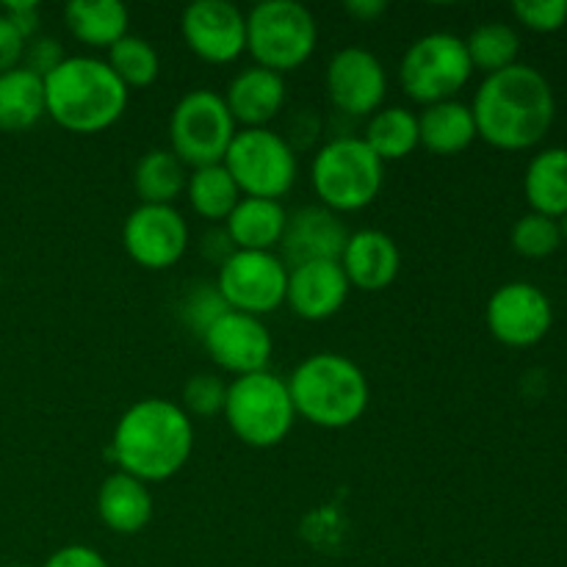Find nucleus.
<instances>
[{
    "label": "nucleus",
    "instance_id": "obj_19",
    "mask_svg": "<svg viewBox=\"0 0 567 567\" xmlns=\"http://www.w3.org/2000/svg\"><path fill=\"white\" fill-rule=\"evenodd\" d=\"M338 264L358 291H385L402 271V252L388 233L358 230L349 233Z\"/></svg>",
    "mask_w": 567,
    "mask_h": 567
},
{
    "label": "nucleus",
    "instance_id": "obj_16",
    "mask_svg": "<svg viewBox=\"0 0 567 567\" xmlns=\"http://www.w3.org/2000/svg\"><path fill=\"white\" fill-rule=\"evenodd\" d=\"M324 89L341 114L371 116L385 103L388 72L371 50L343 48L327 64Z\"/></svg>",
    "mask_w": 567,
    "mask_h": 567
},
{
    "label": "nucleus",
    "instance_id": "obj_21",
    "mask_svg": "<svg viewBox=\"0 0 567 567\" xmlns=\"http://www.w3.org/2000/svg\"><path fill=\"white\" fill-rule=\"evenodd\" d=\"M155 498L150 485L136 476L114 471L97 491V515L114 535H138L153 520Z\"/></svg>",
    "mask_w": 567,
    "mask_h": 567
},
{
    "label": "nucleus",
    "instance_id": "obj_35",
    "mask_svg": "<svg viewBox=\"0 0 567 567\" xmlns=\"http://www.w3.org/2000/svg\"><path fill=\"white\" fill-rule=\"evenodd\" d=\"M513 14L532 31L551 33L567 22V0H515Z\"/></svg>",
    "mask_w": 567,
    "mask_h": 567
},
{
    "label": "nucleus",
    "instance_id": "obj_13",
    "mask_svg": "<svg viewBox=\"0 0 567 567\" xmlns=\"http://www.w3.org/2000/svg\"><path fill=\"white\" fill-rule=\"evenodd\" d=\"M186 48L205 64H233L247 53V14L230 0H194L183 9Z\"/></svg>",
    "mask_w": 567,
    "mask_h": 567
},
{
    "label": "nucleus",
    "instance_id": "obj_14",
    "mask_svg": "<svg viewBox=\"0 0 567 567\" xmlns=\"http://www.w3.org/2000/svg\"><path fill=\"white\" fill-rule=\"evenodd\" d=\"M485 321L491 336L504 347H535L548 336L554 324L551 299L532 282H504L487 302Z\"/></svg>",
    "mask_w": 567,
    "mask_h": 567
},
{
    "label": "nucleus",
    "instance_id": "obj_17",
    "mask_svg": "<svg viewBox=\"0 0 567 567\" xmlns=\"http://www.w3.org/2000/svg\"><path fill=\"white\" fill-rule=\"evenodd\" d=\"M349 286L338 260H310L288 269L286 305L305 321H327L347 305Z\"/></svg>",
    "mask_w": 567,
    "mask_h": 567
},
{
    "label": "nucleus",
    "instance_id": "obj_12",
    "mask_svg": "<svg viewBox=\"0 0 567 567\" xmlns=\"http://www.w3.org/2000/svg\"><path fill=\"white\" fill-rule=\"evenodd\" d=\"M192 233L175 205H138L122 225L127 258L147 271H166L186 255Z\"/></svg>",
    "mask_w": 567,
    "mask_h": 567
},
{
    "label": "nucleus",
    "instance_id": "obj_15",
    "mask_svg": "<svg viewBox=\"0 0 567 567\" xmlns=\"http://www.w3.org/2000/svg\"><path fill=\"white\" fill-rule=\"evenodd\" d=\"M199 341H203L208 358L233 377L269 371L271 352H275V341H271V332L264 324V319L238 313V310L221 313L199 336Z\"/></svg>",
    "mask_w": 567,
    "mask_h": 567
},
{
    "label": "nucleus",
    "instance_id": "obj_5",
    "mask_svg": "<svg viewBox=\"0 0 567 567\" xmlns=\"http://www.w3.org/2000/svg\"><path fill=\"white\" fill-rule=\"evenodd\" d=\"M310 183L316 197L332 214H358L380 197L385 164L363 136H338L313 155Z\"/></svg>",
    "mask_w": 567,
    "mask_h": 567
},
{
    "label": "nucleus",
    "instance_id": "obj_32",
    "mask_svg": "<svg viewBox=\"0 0 567 567\" xmlns=\"http://www.w3.org/2000/svg\"><path fill=\"white\" fill-rule=\"evenodd\" d=\"M513 249L524 258H548L559 249L563 244V227H559L557 219L543 214H526L515 221L513 227Z\"/></svg>",
    "mask_w": 567,
    "mask_h": 567
},
{
    "label": "nucleus",
    "instance_id": "obj_34",
    "mask_svg": "<svg viewBox=\"0 0 567 567\" xmlns=\"http://www.w3.org/2000/svg\"><path fill=\"white\" fill-rule=\"evenodd\" d=\"M227 302L221 299L216 282H197L192 286V291L183 297L181 302V319L188 330H194L197 336H203L221 313H227Z\"/></svg>",
    "mask_w": 567,
    "mask_h": 567
},
{
    "label": "nucleus",
    "instance_id": "obj_42",
    "mask_svg": "<svg viewBox=\"0 0 567 567\" xmlns=\"http://www.w3.org/2000/svg\"><path fill=\"white\" fill-rule=\"evenodd\" d=\"M3 567H28V565H3Z\"/></svg>",
    "mask_w": 567,
    "mask_h": 567
},
{
    "label": "nucleus",
    "instance_id": "obj_2",
    "mask_svg": "<svg viewBox=\"0 0 567 567\" xmlns=\"http://www.w3.org/2000/svg\"><path fill=\"white\" fill-rule=\"evenodd\" d=\"M476 136L498 150H529L554 125V89L535 66L513 64L485 75L471 103Z\"/></svg>",
    "mask_w": 567,
    "mask_h": 567
},
{
    "label": "nucleus",
    "instance_id": "obj_22",
    "mask_svg": "<svg viewBox=\"0 0 567 567\" xmlns=\"http://www.w3.org/2000/svg\"><path fill=\"white\" fill-rule=\"evenodd\" d=\"M288 225V210L277 199L241 197L233 214L225 219V233L233 247L247 252H275L282 244Z\"/></svg>",
    "mask_w": 567,
    "mask_h": 567
},
{
    "label": "nucleus",
    "instance_id": "obj_24",
    "mask_svg": "<svg viewBox=\"0 0 567 567\" xmlns=\"http://www.w3.org/2000/svg\"><path fill=\"white\" fill-rule=\"evenodd\" d=\"M64 20L72 37L94 50H111L127 37V14L120 0H72L64 6Z\"/></svg>",
    "mask_w": 567,
    "mask_h": 567
},
{
    "label": "nucleus",
    "instance_id": "obj_18",
    "mask_svg": "<svg viewBox=\"0 0 567 567\" xmlns=\"http://www.w3.org/2000/svg\"><path fill=\"white\" fill-rule=\"evenodd\" d=\"M349 230L341 216L324 205H308L288 214L286 236H282V260L286 266L310 264V260H341Z\"/></svg>",
    "mask_w": 567,
    "mask_h": 567
},
{
    "label": "nucleus",
    "instance_id": "obj_1",
    "mask_svg": "<svg viewBox=\"0 0 567 567\" xmlns=\"http://www.w3.org/2000/svg\"><path fill=\"white\" fill-rule=\"evenodd\" d=\"M194 452V421L181 404L150 396L120 415L111 435L109 457L116 471L144 485L166 482L186 468Z\"/></svg>",
    "mask_w": 567,
    "mask_h": 567
},
{
    "label": "nucleus",
    "instance_id": "obj_6",
    "mask_svg": "<svg viewBox=\"0 0 567 567\" xmlns=\"http://www.w3.org/2000/svg\"><path fill=\"white\" fill-rule=\"evenodd\" d=\"M225 421L233 435L249 449H275L297 424L288 382L271 371L236 377L227 385Z\"/></svg>",
    "mask_w": 567,
    "mask_h": 567
},
{
    "label": "nucleus",
    "instance_id": "obj_25",
    "mask_svg": "<svg viewBox=\"0 0 567 567\" xmlns=\"http://www.w3.org/2000/svg\"><path fill=\"white\" fill-rule=\"evenodd\" d=\"M526 203L535 214L563 219L567 214V150L548 147L529 161L524 175Z\"/></svg>",
    "mask_w": 567,
    "mask_h": 567
},
{
    "label": "nucleus",
    "instance_id": "obj_10",
    "mask_svg": "<svg viewBox=\"0 0 567 567\" xmlns=\"http://www.w3.org/2000/svg\"><path fill=\"white\" fill-rule=\"evenodd\" d=\"M236 133L225 97L214 89H192L172 109L169 150L188 169L221 164Z\"/></svg>",
    "mask_w": 567,
    "mask_h": 567
},
{
    "label": "nucleus",
    "instance_id": "obj_8",
    "mask_svg": "<svg viewBox=\"0 0 567 567\" xmlns=\"http://www.w3.org/2000/svg\"><path fill=\"white\" fill-rule=\"evenodd\" d=\"M221 164L236 181L241 197L280 203L299 177L297 153L288 138L271 127H238Z\"/></svg>",
    "mask_w": 567,
    "mask_h": 567
},
{
    "label": "nucleus",
    "instance_id": "obj_43",
    "mask_svg": "<svg viewBox=\"0 0 567 567\" xmlns=\"http://www.w3.org/2000/svg\"><path fill=\"white\" fill-rule=\"evenodd\" d=\"M0 286H3V275H0Z\"/></svg>",
    "mask_w": 567,
    "mask_h": 567
},
{
    "label": "nucleus",
    "instance_id": "obj_23",
    "mask_svg": "<svg viewBox=\"0 0 567 567\" xmlns=\"http://www.w3.org/2000/svg\"><path fill=\"white\" fill-rule=\"evenodd\" d=\"M421 147L432 155H460L476 142L474 111L463 100H446V103L426 105L419 114Z\"/></svg>",
    "mask_w": 567,
    "mask_h": 567
},
{
    "label": "nucleus",
    "instance_id": "obj_37",
    "mask_svg": "<svg viewBox=\"0 0 567 567\" xmlns=\"http://www.w3.org/2000/svg\"><path fill=\"white\" fill-rule=\"evenodd\" d=\"M42 567H111V565L97 548L83 546V543H72V546H61L59 551L50 554L48 563Z\"/></svg>",
    "mask_w": 567,
    "mask_h": 567
},
{
    "label": "nucleus",
    "instance_id": "obj_4",
    "mask_svg": "<svg viewBox=\"0 0 567 567\" xmlns=\"http://www.w3.org/2000/svg\"><path fill=\"white\" fill-rule=\"evenodd\" d=\"M297 419L319 430H347L363 419L371 402L369 377L354 360L338 352H316L288 377Z\"/></svg>",
    "mask_w": 567,
    "mask_h": 567
},
{
    "label": "nucleus",
    "instance_id": "obj_11",
    "mask_svg": "<svg viewBox=\"0 0 567 567\" xmlns=\"http://www.w3.org/2000/svg\"><path fill=\"white\" fill-rule=\"evenodd\" d=\"M216 288L230 310L264 319L286 305L288 266L277 252L236 249L219 266Z\"/></svg>",
    "mask_w": 567,
    "mask_h": 567
},
{
    "label": "nucleus",
    "instance_id": "obj_40",
    "mask_svg": "<svg viewBox=\"0 0 567 567\" xmlns=\"http://www.w3.org/2000/svg\"><path fill=\"white\" fill-rule=\"evenodd\" d=\"M343 11L358 22H377L388 11V3L385 0H349L343 3Z\"/></svg>",
    "mask_w": 567,
    "mask_h": 567
},
{
    "label": "nucleus",
    "instance_id": "obj_27",
    "mask_svg": "<svg viewBox=\"0 0 567 567\" xmlns=\"http://www.w3.org/2000/svg\"><path fill=\"white\" fill-rule=\"evenodd\" d=\"M188 166L169 147H155L138 158L133 169V188L142 205H175L186 194Z\"/></svg>",
    "mask_w": 567,
    "mask_h": 567
},
{
    "label": "nucleus",
    "instance_id": "obj_29",
    "mask_svg": "<svg viewBox=\"0 0 567 567\" xmlns=\"http://www.w3.org/2000/svg\"><path fill=\"white\" fill-rule=\"evenodd\" d=\"M186 199L194 214L203 216L205 221H225L241 199V192L225 164H214L188 172Z\"/></svg>",
    "mask_w": 567,
    "mask_h": 567
},
{
    "label": "nucleus",
    "instance_id": "obj_28",
    "mask_svg": "<svg viewBox=\"0 0 567 567\" xmlns=\"http://www.w3.org/2000/svg\"><path fill=\"white\" fill-rule=\"evenodd\" d=\"M363 142L380 155L382 164L408 158L415 153V147H421L419 114L404 105H382L377 114L369 116Z\"/></svg>",
    "mask_w": 567,
    "mask_h": 567
},
{
    "label": "nucleus",
    "instance_id": "obj_41",
    "mask_svg": "<svg viewBox=\"0 0 567 567\" xmlns=\"http://www.w3.org/2000/svg\"><path fill=\"white\" fill-rule=\"evenodd\" d=\"M559 227H563V241L567 244V214L563 216V221H559Z\"/></svg>",
    "mask_w": 567,
    "mask_h": 567
},
{
    "label": "nucleus",
    "instance_id": "obj_9",
    "mask_svg": "<svg viewBox=\"0 0 567 567\" xmlns=\"http://www.w3.org/2000/svg\"><path fill=\"white\" fill-rule=\"evenodd\" d=\"M474 75L465 39L449 31H432L415 39L399 64V83L419 105L457 100L460 89Z\"/></svg>",
    "mask_w": 567,
    "mask_h": 567
},
{
    "label": "nucleus",
    "instance_id": "obj_31",
    "mask_svg": "<svg viewBox=\"0 0 567 567\" xmlns=\"http://www.w3.org/2000/svg\"><path fill=\"white\" fill-rule=\"evenodd\" d=\"M109 66L114 75L125 83V89H147L158 81L161 75V59L158 50L147 42L144 37L127 33L122 37L114 48L109 50Z\"/></svg>",
    "mask_w": 567,
    "mask_h": 567
},
{
    "label": "nucleus",
    "instance_id": "obj_20",
    "mask_svg": "<svg viewBox=\"0 0 567 567\" xmlns=\"http://www.w3.org/2000/svg\"><path fill=\"white\" fill-rule=\"evenodd\" d=\"M225 97L233 122L241 127H269L286 105V78L264 66H247L227 83Z\"/></svg>",
    "mask_w": 567,
    "mask_h": 567
},
{
    "label": "nucleus",
    "instance_id": "obj_7",
    "mask_svg": "<svg viewBox=\"0 0 567 567\" xmlns=\"http://www.w3.org/2000/svg\"><path fill=\"white\" fill-rule=\"evenodd\" d=\"M319 44L313 11L299 0H264L247 14V53L264 70H299Z\"/></svg>",
    "mask_w": 567,
    "mask_h": 567
},
{
    "label": "nucleus",
    "instance_id": "obj_33",
    "mask_svg": "<svg viewBox=\"0 0 567 567\" xmlns=\"http://www.w3.org/2000/svg\"><path fill=\"white\" fill-rule=\"evenodd\" d=\"M227 382L216 374H194L183 385V402L188 419H214L225 413Z\"/></svg>",
    "mask_w": 567,
    "mask_h": 567
},
{
    "label": "nucleus",
    "instance_id": "obj_36",
    "mask_svg": "<svg viewBox=\"0 0 567 567\" xmlns=\"http://www.w3.org/2000/svg\"><path fill=\"white\" fill-rule=\"evenodd\" d=\"M64 59L66 53L59 39L48 37V33H37V37H31L25 42V53H22L20 66H25V70H31L33 75H39L44 81Z\"/></svg>",
    "mask_w": 567,
    "mask_h": 567
},
{
    "label": "nucleus",
    "instance_id": "obj_3",
    "mask_svg": "<svg viewBox=\"0 0 567 567\" xmlns=\"http://www.w3.org/2000/svg\"><path fill=\"white\" fill-rule=\"evenodd\" d=\"M131 92L105 59L66 55L44 78V111L64 131L94 136L109 131L127 111Z\"/></svg>",
    "mask_w": 567,
    "mask_h": 567
},
{
    "label": "nucleus",
    "instance_id": "obj_39",
    "mask_svg": "<svg viewBox=\"0 0 567 567\" xmlns=\"http://www.w3.org/2000/svg\"><path fill=\"white\" fill-rule=\"evenodd\" d=\"M3 14L9 17L11 22H14V28L25 39L37 37V33H39V9H37V3H31V0H20V3H6Z\"/></svg>",
    "mask_w": 567,
    "mask_h": 567
},
{
    "label": "nucleus",
    "instance_id": "obj_26",
    "mask_svg": "<svg viewBox=\"0 0 567 567\" xmlns=\"http://www.w3.org/2000/svg\"><path fill=\"white\" fill-rule=\"evenodd\" d=\"M44 111V81L25 66L0 75V131L25 133L37 125Z\"/></svg>",
    "mask_w": 567,
    "mask_h": 567
},
{
    "label": "nucleus",
    "instance_id": "obj_30",
    "mask_svg": "<svg viewBox=\"0 0 567 567\" xmlns=\"http://www.w3.org/2000/svg\"><path fill=\"white\" fill-rule=\"evenodd\" d=\"M465 48H468V59L474 70L493 75V72H502L507 66L518 64L520 37L507 22H482L465 39Z\"/></svg>",
    "mask_w": 567,
    "mask_h": 567
},
{
    "label": "nucleus",
    "instance_id": "obj_38",
    "mask_svg": "<svg viewBox=\"0 0 567 567\" xmlns=\"http://www.w3.org/2000/svg\"><path fill=\"white\" fill-rule=\"evenodd\" d=\"M25 42L14 22L0 11V75L9 70H17L22 64V53H25Z\"/></svg>",
    "mask_w": 567,
    "mask_h": 567
}]
</instances>
